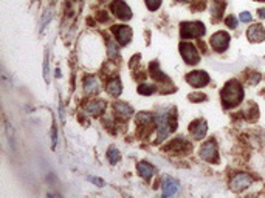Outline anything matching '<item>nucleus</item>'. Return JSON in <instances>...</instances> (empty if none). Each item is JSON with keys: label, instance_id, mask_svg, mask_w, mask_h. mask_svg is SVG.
I'll list each match as a JSON object with an SVG mask.
<instances>
[{"label": "nucleus", "instance_id": "423d86ee", "mask_svg": "<svg viewBox=\"0 0 265 198\" xmlns=\"http://www.w3.org/2000/svg\"><path fill=\"white\" fill-rule=\"evenodd\" d=\"M110 11L121 20H129L132 18V10L124 0H114L110 4Z\"/></svg>", "mask_w": 265, "mask_h": 198}, {"label": "nucleus", "instance_id": "9d476101", "mask_svg": "<svg viewBox=\"0 0 265 198\" xmlns=\"http://www.w3.org/2000/svg\"><path fill=\"white\" fill-rule=\"evenodd\" d=\"M208 132V124L205 120H197L190 126V134L194 140H202L206 136Z\"/></svg>", "mask_w": 265, "mask_h": 198}, {"label": "nucleus", "instance_id": "f257e3e1", "mask_svg": "<svg viewBox=\"0 0 265 198\" xmlns=\"http://www.w3.org/2000/svg\"><path fill=\"white\" fill-rule=\"evenodd\" d=\"M244 87L239 80L236 79H231L228 80L222 93H220V98H222V106L224 108L230 110V108H234L238 107L242 101H244Z\"/></svg>", "mask_w": 265, "mask_h": 198}, {"label": "nucleus", "instance_id": "1a4fd4ad", "mask_svg": "<svg viewBox=\"0 0 265 198\" xmlns=\"http://www.w3.org/2000/svg\"><path fill=\"white\" fill-rule=\"evenodd\" d=\"M112 32L115 34L120 45H128L132 39V30L128 25H115L112 28Z\"/></svg>", "mask_w": 265, "mask_h": 198}, {"label": "nucleus", "instance_id": "7ed1b4c3", "mask_svg": "<svg viewBox=\"0 0 265 198\" xmlns=\"http://www.w3.org/2000/svg\"><path fill=\"white\" fill-rule=\"evenodd\" d=\"M230 40L231 39H230V34L226 31H217L216 34L211 36L210 45H211V48L214 50V52L224 53V52H226V48L230 45Z\"/></svg>", "mask_w": 265, "mask_h": 198}, {"label": "nucleus", "instance_id": "f03ea898", "mask_svg": "<svg viewBox=\"0 0 265 198\" xmlns=\"http://www.w3.org/2000/svg\"><path fill=\"white\" fill-rule=\"evenodd\" d=\"M206 32V28L202 22H183L180 26V36L183 39L202 38Z\"/></svg>", "mask_w": 265, "mask_h": 198}, {"label": "nucleus", "instance_id": "f8f14e48", "mask_svg": "<svg viewBox=\"0 0 265 198\" xmlns=\"http://www.w3.org/2000/svg\"><path fill=\"white\" fill-rule=\"evenodd\" d=\"M107 93L110 94L112 98H118L122 93V84H121V79L118 76L112 78V80H108L107 84Z\"/></svg>", "mask_w": 265, "mask_h": 198}, {"label": "nucleus", "instance_id": "c85d7f7f", "mask_svg": "<svg viewBox=\"0 0 265 198\" xmlns=\"http://www.w3.org/2000/svg\"><path fill=\"white\" fill-rule=\"evenodd\" d=\"M52 140H53V147L56 146V140H58V135H56V127H53L52 130Z\"/></svg>", "mask_w": 265, "mask_h": 198}, {"label": "nucleus", "instance_id": "c756f323", "mask_svg": "<svg viewBox=\"0 0 265 198\" xmlns=\"http://www.w3.org/2000/svg\"><path fill=\"white\" fill-rule=\"evenodd\" d=\"M98 19H100V20H102V22H106V20H107L108 18H107V14H106L104 11H101V14L98 16Z\"/></svg>", "mask_w": 265, "mask_h": 198}, {"label": "nucleus", "instance_id": "dca6fc26", "mask_svg": "<svg viewBox=\"0 0 265 198\" xmlns=\"http://www.w3.org/2000/svg\"><path fill=\"white\" fill-rule=\"evenodd\" d=\"M225 0H211V14L214 19H220L225 11Z\"/></svg>", "mask_w": 265, "mask_h": 198}, {"label": "nucleus", "instance_id": "393cba45", "mask_svg": "<svg viewBox=\"0 0 265 198\" xmlns=\"http://www.w3.org/2000/svg\"><path fill=\"white\" fill-rule=\"evenodd\" d=\"M225 24L228 25V28H236V26H238V19H236V16L230 14L228 18L225 19Z\"/></svg>", "mask_w": 265, "mask_h": 198}, {"label": "nucleus", "instance_id": "39448f33", "mask_svg": "<svg viewBox=\"0 0 265 198\" xmlns=\"http://www.w3.org/2000/svg\"><path fill=\"white\" fill-rule=\"evenodd\" d=\"M200 156L208 162H219V150H217V144L214 140L205 142L200 148Z\"/></svg>", "mask_w": 265, "mask_h": 198}, {"label": "nucleus", "instance_id": "6e6552de", "mask_svg": "<svg viewBox=\"0 0 265 198\" xmlns=\"http://www.w3.org/2000/svg\"><path fill=\"white\" fill-rule=\"evenodd\" d=\"M186 80H188V84L196 87V88H202V87H205L210 84V76L206 72H191L188 76H186Z\"/></svg>", "mask_w": 265, "mask_h": 198}, {"label": "nucleus", "instance_id": "cd10ccee", "mask_svg": "<svg viewBox=\"0 0 265 198\" xmlns=\"http://www.w3.org/2000/svg\"><path fill=\"white\" fill-rule=\"evenodd\" d=\"M88 181L95 183L96 186H104V181H102L101 178H96V176H88Z\"/></svg>", "mask_w": 265, "mask_h": 198}, {"label": "nucleus", "instance_id": "9b49d317", "mask_svg": "<svg viewBox=\"0 0 265 198\" xmlns=\"http://www.w3.org/2000/svg\"><path fill=\"white\" fill-rule=\"evenodd\" d=\"M246 38L250 42H262L265 39V28L259 24L252 25L250 28L246 30Z\"/></svg>", "mask_w": 265, "mask_h": 198}, {"label": "nucleus", "instance_id": "ddd939ff", "mask_svg": "<svg viewBox=\"0 0 265 198\" xmlns=\"http://www.w3.org/2000/svg\"><path fill=\"white\" fill-rule=\"evenodd\" d=\"M84 90L87 94H96L100 92V80L95 76H87L84 79Z\"/></svg>", "mask_w": 265, "mask_h": 198}, {"label": "nucleus", "instance_id": "7c9ffc66", "mask_svg": "<svg viewBox=\"0 0 265 198\" xmlns=\"http://www.w3.org/2000/svg\"><path fill=\"white\" fill-rule=\"evenodd\" d=\"M258 16H259V19H265V10H259Z\"/></svg>", "mask_w": 265, "mask_h": 198}, {"label": "nucleus", "instance_id": "b1692460", "mask_svg": "<svg viewBox=\"0 0 265 198\" xmlns=\"http://www.w3.org/2000/svg\"><path fill=\"white\" fill-rule=\"evenodd\" d=\"M144 2H146V6L150 11H157L162 5V0H144Z\"/></svg>", "mask_w": 265, "mask_h": 198}, {"label": "nucleus", "instance_id": "6ab92c4d", "mask_svg": "<svg viewBox=\"0 0 265 198\" xmlns=\"http://www.w3.org/2000/svg\"><path fill=\"white\" fill-rule=\"evenodd\" d=\"M149 73L154 79H157V80H164V82H169V78L160 70L158 67V62H152L150 64V67H149Z\"/></svg>", "mask_w": 265, "mask_h": 198}, {"label": "nucleus", "instance_id": "0eeeda50", "mask_svg": "<svg viewBox=\"0 0 265 198\" xmlns=\"http://www.w3.org/2000/svg\"><path fill=\"white\" fill-rule=\"evenodd\" d=\"M252 183H253V178L248 174H238L234 178L231 180L230 188H231V190H234V192H242V190L250 188Z\"/></svg>", "mask_w": 265, "mask_h": 198}, {"label": "nucleus", "instance_id": "2eb2a0df", "mask_svg": "<svg viewBox=\"0 0 265 198\" xmlns=\"http://www.w3.org/2000/svg\"><path fill=\"white\" fill-rule=\"evenodd\" d=\"M114 108H115L118 116L122 118V120H128V118H130L132 114H134V108L129 104H126V102H116L114 106Z\"/></svg>", "mask_w": 265, "mask_h": 198}, {"label": "nucleus", "instance_id": "f3484780", "mask_svg": "<svg viewBox=\"0 0 265 198\" xmlns=\"http://www.w3.org/2000/svg\"><path fill=\"white\" fill-rule=\"evenodd\" d=\"M178 190V183L174 180V178H166L164 183H163V195L164 196H170L177 194Z\"/></svg>", "mask_w": 265, "mask_h": 198}, {"label": "nucleus", "instance_id": "a878e982", "mask_svg": "<svg viewBox=\"0 0 265 198\" xmlns=\"http://www.w3.org/2000/svg\"><path fill=\"white\" fill-rule=\"evenodd\" d=\"M240 20L245 22V24H248V22H252V20H253V16H252L250 12L244 11V12H240Z\"/></svg>", "mask_w": 265, "mask_h": 198}, {"label": "nucleus", "instance_id": "a211bd4d", "mask_svg": "<svg viewBox=\"0 0 265 198\" xmlns=\"http://www.w3.org/2000/svg\"><path fill=\"white\" fill-rule=\"evenodd\" d=\"M136 169H138L140 175H142L144 180H149V178H150V176L155 174V169H154V166H152V164H149V162H144V161L138 162V164H136Z\"/></svg>", "mask_w": 265, "mask_h": 198}, {"label": "nucleus", "instance_id": "473e14b6", "mask_svg": "<svg viewBox=\"0 0 265 198\" xmlns=\"http://www.w3.org/2000/svg\"><path fill=\"white\" fill-rule=\"evenodd\" d=\"M256 2H265V0H256Z\"/></svg>", "mask_w": 265, "mask_h": 198}, {"label": "nucleus", "instance_id": "4468645a", "mask_svg": "<svg viewBox=\"0 0 265 198\" xmlns=\"http://www.w3.org/2000/svg\"><path fill=\"white\" fill-rule=\"evenodd\" d=\"M106 108V102L101 101V99H96V101H90L87 106H86V113H90L93 116H98L101 114Z\"/></svg>", "mask_w": 265, "mask_h": 198}, {"label": "nucleus", "instance_id": "4be33fe9", "mask_svg": "<svg viewBox=\"0 0 265 198\" xmlns=\"http://www.w3.org/2000/svg\"><path fill=\"white\" fill-rule=\"evenodd\" d=\"M155 90H157V87H155V86H152V84H142V86H140L138 87V93L140 94H144V96H149V94H152Z\"/></svg>", "mask_w": 265, "mask_h": 198}, {"label": "nucleus", "instance_id": "412c9836", "mask_svg": "<svg viewBox=\"0 0 265 198\" xmlns=\"http://www.w3.org/2000/svg\"><path fill=\"white\" fill-rule=\"evenodd\" d=\"M107 158H108V161H110L112 164H116V162L121 160V155H120V152H118V148H116V147H108Z\"/></svg>", "mask_w": 265, "mask_h": 198}, {"label": "nucleus", "instance_id": "2f4dec72", "mask_svg": "<svg viewBox=\"0 0 265 198\" xmlns=\"http://www.w3.org/2000/svg\"><path fill=\"white\" fill-rule=\"evenodd\" d=\"M177 2H191V0H177Z\"/></svg>", "mask_w": 265, "mask_h": 198}, {"label": "nucleus", "instance_id": "5701e85b", "mask_svg": "<svg viewBox=\"0 0 265 198\" xmlns=\"http://www.w3.org/2000/svg\"><path fill=\"white\" fill-rule=\"evenodd\" d=\"M107 48H108V56H110L112 59H115L118 56V46H116V44L114 40H108Z\"/></svg>", "mask_w": 265, "mask_h": 198}, {"label": "nucleus", "instance_id": "bb28decb", "mask_svg": "<svg viewBox=\"0 0 265 198\" xmlns=\"http://www.w3.org/2000/svg\"><path fill=\"white\" fill-rule=\"evenodd\" d=\"M190 98H191V101H194V102H197V101H205V99H206L205 94H190Z\"/></svg>", "mask_w": 265, "mask_h": 198}, {"label": "nucleus", "instance_id": "20e7f679", "mask_svg": "<svg viewBox=\"0 0 265 198\" xmlns=\"http://www.w3.org/2000/svg\"><path fill=\"white\" fill-rule=\"evenodd\" d=\"M180 54H182L183 60L186 64H190V65H196V64L200 62V54L197 52V48L190 42H182L180 44Z\"/></svg>", "mask_w": 265, "mask_h": 198}, {"label": "nucleus", "instance_id": "aec40b11", "mask_svg": "<svg viewBox=\"0 0 265 198\" xmlns=\"http://www.w3.org/2000/svg\"><path fill=\"white\" fill-rule=\"evenodd\" d=\"M166 148H168V150H176V152L184 150V148H190V142L182 140V138H177V140H174L172 142H170Z\"/></svg>", "mask_w": 265, "mask_h": 198}]
</instances>
